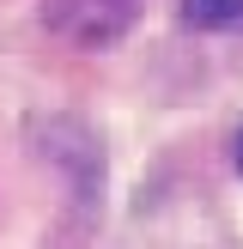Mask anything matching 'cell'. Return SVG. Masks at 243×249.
Listing matches in <instances>:
<instances>
[{
	"label": "cell",
	"mask_w": 243,
	"mask_h": 249,
	"mask_svg": "<svg viewBox=\"0 0 243 249\" xmlns=\"http://www.w3.org/2000/svg\"><path fill=\"white\" fill-rule=\"evenodd\" d=\"M128 12H134V0H49V24L61 36H73V43H85V49L122 36Z\"/></svg>",
	"instance_id": "obj_2"
},
{
	"label": "cell",
	"mask_w": 243,
	"mask_h": 249,
	"mask_svg": "<svg viewBox=\"0 0 243 249\" xmlns=\"http://www.w3.org/2000/svg\"><path fill=\"white\" fill-rule=\"evenodd\" d=\"M231 164H237V177H243V122L231 128Z\"/></svg>",
	"instance_id": "obj_4"
},
{
	"label": "cell",
	"mask_w": 243,
	"mask_h": 249,
	"mask_svg": "<svg viewBox=\"0 0 243 249\" xmlns=\"http://www.w3.org/2000/svg\"><path fill=\"white\" fill-rule=\"evenodd\" d=\"M31 140H36V152H43L79 195L104 189V146H97V134L85 128L79 116H43V122H31Z\"/></svg>",
	"instance_id": "obj_1"
},
{
	"label": "cell",
	"mask_w": 243,
	"mask_h": 249,
	"mask_svg": "<svg viewBox=\"0 0 243 249\" xmlns=\"http://www.w3.org/2000/svg\"><path fill=\"white\" fill-rule=\"evenodd\" d=\"M243 18V0H182V24L194 31H225Z\"/></svg>",
	"instance_id": "obj_3"
}]
</instances>
